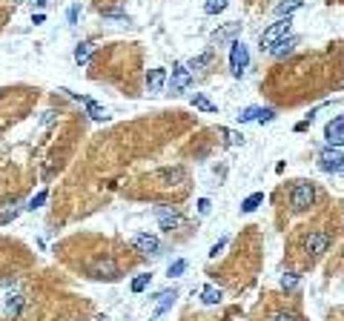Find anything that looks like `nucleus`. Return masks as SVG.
Returning a JSON list of instances; mask_svg holds the SVG:
<instances>
[{"label":"nucleus","instance_id":"obj_1","mask_svg":"<svg viewBox=\"0 0 344 321\" xmlns=\"http://www.w3.org/2000/svg\"><path fill=\"white\" fill-rule=\"evenodd\" d=\"M290 26H293V17H279L276 23H270V26L261 32V37H258L261 52H270L279 40H284V37L290 35Z\"/></svg>","mask_w":344,"mask_h":321},{"label":"nucleus","instance_id":"obj_2","mask_svg":"<svg viewBox=\"0 0 344 321\" xmlns=\"http://www.w3.org/2000/svg\"><path fill=\"white\" fill-rule=\"evenodd\" d=\"M313 204H315L313 181H299L293 190H290V207H293V212H304V210H310Z\"/></svg>","mask_w":344,"mask_h":321},{"label":"nucleus","instance_id":"obj_3","mask_svg":"<svg viewBox=\"0 0 344 321\" xmlns=\"http://www.w3.org/2000/svg\"><path fill=\"white\" fill-rule=\"evenodd\" d=\"M318 169L322 172H341L344 169V149L341 146H324L318 152Z\"/></svg>","mask_w":344,"mask_h":321},{"label":"nucleus","instance_id":"obj_4","mask_svg":"<svg viewBox=\"0 0 344 321\" xmlns=\"http://www.w3.org/2000/svg\"><path fill=\"white\" fill-rule=\"evenodd\" d=\"M247 66H249L247 46H244L241 40H233V43H230V75H233V78H241Z\"/></svg>","mask_w":344,"mask_h":321},{"label":"nucleus","instance_id":"obj_5","mask_svg":"<svg viewBox=\"0 0 344 321\" xmlns=\"http://www.w3.org/2000/svg\"><path fill=\"white\" fill-rule=\"evenodd\" d=\"M330 233H324V230H313V233L304 238V253L307 256H313V258H318V256H324L327 253V247H330Z\"/></svg>","mask_w":344,"mask_h":321},{"label":"nucleus","instance_id":"obj_6","mask_svg":"<svg viewBox=\"0 0 344 321\" xmlns=\"http://www.w3.org/2000/svg\"><path fill=\"white\" fill-rule=\"evenodd\" d=\"M190 83H192L190 66H184V63L172 66V75H169V89H172V92H184V89H190Z\"/></svg>","mask_w":344,"mask_h":321},{"label":"nucleus","instance_id":"obj_7","mask_svg":"<svg viewBox=\"0 0 344 321\" xmlns=\"http://www.w3.org/2000/svg\"><path fill=\"white\" fill-rule=\"evenodd\" d=\"M132 247L138 249V253H144V256H158V249H161V241H158V235H149V233H141L132 238Z\"/></svg>","mask_w":344,"mask_h":321},{"label":"nucleus","instance_id":"obj_8","mask_svg":"<svg viewBox=\"0 0 344 321\" xmlns=\"http://www.w3.org/2000/svg\"><path fill=\"white\" fill-rule=\"evenodd\" d=\"M324 138H327V146H341L344 144V115H338L336 121H330L324 126Z\"/></svg>","mask_w":344,"mask_h":321},{"label":"nucleus","instance_id":"obj_9","mask_svg":"<svg viewBox=\"0 0 344 321\" xmlns=\"http://www.w3.org/2000/svg\"><path fill=\"white\" fill-rule=\"evenodd\" d=\"M155 218H158V224H161V230H175V226H181V212H175L172 207H158L155 210Z\"/></svg>","mask_w":344,"mask_h":321},{"label":"nucleus","instance_id":"obj_10","mask_svg":"<svg viewBox=\"0 0 344 321\" xmlns=\"http://www.w3.org/2000/svg\"><path fill=\"white\" fill-rule=\"evenodd\" d=\"M238 35H241V23H227L224 29L213 32V37H210V40H213L215 46H224V43H233Z\"/></svg>","mask_w":344,"mask_h":321},{"label":"nucleus","instance_id":"obj_11","mask_svg":"<svg viewBox=\"0 0 344 321\" xmlns=\"http://www.w3.org/2000/svg\"><path fill=\"white\" fill-rule=\"evenodd\" d=\"M167 83H169L167 69H149V72H147V89H149V95H158Z\"/></svg>","mask_w":344,"mask_h":321},{"label":"nucleus","instance_id":"obj_12","mask_svg":"<svg viewBox=\"0 0 344 321\" xmlns=\"http://www.w3.org/2000/svg\"><path fill=\"white\" fill-rule=\"evenodd\" d=\"M155 299H158V307H155V313H152V321H158V318H161V315L169 310V307L175 304L178 292H175V290H164V292H158Z\"/></svg>","mask_w":344,"mask_h":321},{"label":"nucleus","instance_id":"obj_13","mask_svg":"<svg viewBox=\"0 0 344 321\" xmlns=\"http://www.w3.org/2000/svg\"><path fill=\"white\" fill-rule=\"evenodd\" d=\"M63 92H69V89H63ZM69 95L75 98V101H81L83 106H86V112H89V118H92V121H106V109H103L101 103H95V101H89V98H81V95H75V92H69Z\"/></svg>","mask_w":344,"mask_h":321},{"label":"nucleus","instance_id":"obj_14","mask_svg":"<svg viewBox=\"0 0 344 321\" xmlns=\"http://www.w3.org/2000/svg\"><path fill=\"white\" fill-rule=\"evenodd\" d=\"M295 46H299V37H284V40H279V43L270 49L272 58H287V55H293Z\"/></svg>","mask_w":344,"mask_h":321},{"label":"nucleus","instance_id":"obj_15","mask_svg":"<svg viewBox=\"0 0 344 321\" xmlns=\"http://www.w3.org/2000/svg\"><path fill=\"white\" fill-rule=\"evenodd\" d=\"M92 52H95V43H92V40H81V43L75 46V63L83 66L89 58H92Z\"/></svg>","mask_w":344,"mask_h":321},{"label":"nucleus","instance_id":"obj_16","mask_svg":"<svg viewBox=\"0 0 344 321\" xmlns=\"http://www.w3.org/2000/svg\"><path fill=\"white\" fill-rule=\"evenodd\" d=\"M221 299H224V292H221L218 287H213V284L201 287V301H204V304H218Z\"/></svg>","mask_w":344,"mask_h":321},{"label":"nucleus","instance_id":"obj_17","mask_svg":"<svg viewBox=\"0 0 344 321\" xmlns=\"http://www.w3.org/2000/svg\"><path fill=\"white\" fill-rule=\"evenodd\" d=\"M95 272H98V278H115L118 267H115V261H112V258H103V261H98Z\"/></svg>","mask_w":344,"mask_h":321},{"label":"nucleus","instance_id":"obj_18","mask_svg":"<svg viewBox=\"0 0 344 321\" xmlns=\"http://www.w3.org/2000/svg\"><path fill=\"white\" fill-rule=\"evenodd\" d=\"M261 204H264V192H253L249 198L241 201V212H256Z\"/></svg>","mask_w":344,"mask_h":321},{"label":"nucleus","instance_id":"obj_19","mask_svg":"<svg viewBox=\"0 0 344 321\" xmlns=\"http://www.w3.org/2000/svg\"><path fill=\"white\" fill-rule=\"evenodd\" d=\"M301 6V0H281L279 6H276V15L279 17H293V12Z\"/></svg>","mask_w":344,"mask_h":321},{"label":"nucleus","instance_id":"obj_20","mask_svg":"<svg viewBox=\"0 0 344 321\" xmlns=\"http://www.w3.org/2000/svg\"><path fill=\"white\" fill-rule=\"evenodd\" d=\"M192 106H195V109H201V112H218V106H215L213 101H210V98L207 95H192Z\"/></svg>","mask_w":344,"mask_h":321},{"label":"nucleus","instance_id":"obj_21","mask_svg":"<svg viewBox=\"0 0 344 321\" xmlns=\"http://www.w3.org/2000/svg\"><path fill=\"white\" fill-rule=\"evenodd\" d=\"M161 178L167 181L164 187H175V181H184V169H181V167H175V169H164Z\"/></svg>","mask_w":344,"mask_h":321},{"label":"nucleus","instance_id":"obj_22","mask_svg":"<svg viewBox=\"0 0 344 321\" xmlns=\"http://www.w3.org/2000/svg\"><path fill=\"white\" fill-rule=\"evenodd\" d=\"M23 310V295H12V299H6V313L12 315V318H17Z\"/></svg>","mask_w":344,"mask_h":321},{"label":"nucleus","instance_id":"obj_23","mask_svg":"<svg viewBox=\"0 0 344 321\" xmlns=\"http://www.w3.org/2000/svg\"><path fill=\"white\" fill-rule=\"evenodd\" d=\"M17 212H20V207L17 204H6L3 210H0V224H9V221L17 218Z\"/></svg>","mask_w":344,"mask_h":321},{"label":"nucleus","instance_id":"obj_24","mask_svg":"<svg viewBox=\"0 0 344 321\" xmlns=\"http://www.w3.org/2000/svg\"><path fill=\"white\" fill-rule=\"evenodd\" d=\"M258 115H261V109H258V106H247V109L238 112V124H249V121H258Z\"/></svg>","mask_w":344,"mask_h":321},{"label":"nucleus","instance_id":"obj_25","mask_svg":"<svg viewBox=\"0 0 344 321\" xmlns=\"http://www.w3.org/2000/svg\"><path fill=\"white\" fill-rule=\"evenodd\" d=\"M149 281H152V276L149 272H141L138 278H132V292H144L149 287Z\"/></svg>","mask_w":344,"mask_h":321},{"label":"nucleus","instance_id":"obj_26","mask_svg":"<svg viewBox=\"0 0 344 321\" xmlns=\"http://www.w3.org/2000/svg\"><path fill=\"white\" fill-rule=\"evenodd\" d=\"M227 3H230V0H207L204 12H207V15H218V12H224V9H227Z\"/></svg>","mask_w":344,"mask_h":321},{"label":"nucleus","instance_id":"obj_27","mask_svg":"<svg viewBox=\"0 0 344 321\" xmlns=\"http://www.w3.org/2000/svg\"><path fill=\"white\" fill-rule=\"evenodd\" d=\"M207 63H210V52H204V55H198V58H192L187 66H190V72H198V69H204Z\"/></svg>","mask_w":344,"mask_h":321},{"label":"nucleus","instance_id":"obj_28","mask_svg":"<svg viewBox=\"0 0 344 321\" xmlns=\"http://www.w3.org/2000/svg\"><path fill=\"white\" fill-rule=\"evenodd\" d=\"M184 270H187V261H184V258H178V261H172V264H169L167 276H169V278H178Z\"/></svg>","mask_w":344,"mask_h":321},{"label":"nucleus","instance_id":"obj_29","mask_svg":"<svg viewBox=\"0 0 344 321\" xmlns=\"http://www.w3.org/2000/svg\"><path fill=\"white\" fill-rule=\"evenodd\" d=\"M46 195H49V192H46V190H40V192H37V195L29 201V207H26V210H32V212H35V210H40V207L46 204Z\"/></svg>","mask_w":344,"mask_h":321},{"label":"nucleus","instance_id":"obj_30","mask_svg":"<svg viewBox=\"0 0 344 321\" xmlns=\"http://www.w3.org/2000/svg\"><path fill=\"white\" fill-rule=\"evenodd\" d=\"M295 284H299V276H295V272H284V276H281V287H284V290H293Z\"/></svg>","mask_w":344,"mask_h":321},{"label":"nucleus","instance_id":"obj_31","mask_svg":"<svg viewBox=\"0 0 344 321\" xmlns=\"http://www.w3.org/2000/svg\"><path fill=\"white\" fill-rule=\"evenodd\" d=\"M210 210H213L210 198H201V201H198V212H201V215H210Z\"/></svg>","mask_w":344,"mask_h":321},{"label":"nucleus","instance_id":"obj_32","mask_svg":"<svg viewBox=\"0 0 344 321\" xmlns=\"http://www.w3.org/2000/svg\"><path fill=\"white\" fill-rule=\"evenodd\" d=\"M272 118H276V112H272V109H261V115H258V124H270Z\"/></svg>","mask_w":344,"mask_h":321},{"label":"nucleus","instance_id":"obj_33","mask_svg":"<svg viewBox=\"0 0 344 321\" xmlns=\"http://www.w3.org/2000/svg\"><path fill=\"white\" fill-rule=\"evenodd\" d=\"M270 321H299V318H295L293 313H276V315H272Z\"/></svg>","mask_w":344,"mask_h":321},{"label":"nucleus","instance_id":"obj_34","mask_svg":"<svg viewBox=\"0 0 344 321\" xmlns=\"http://www.w3.org/2000/svg\"><path fill=\"white\" fill-rule=\"evenodd\" d=\"M227 247V241H218V244H213V249H210V258H218V253Z\"/></svg>","mask_w":344,"mask_h":321},{"label":"nucleus","instance_id":"obj_35","mask_svg":"<svg viewBox=\"0 0 344 321\" xmlns=\"http://www.w3.org/2000/svg\"><path fill=\"white\" fill-rule=\"evenodd\" d=\"M52 121H55V112H43V118H40V124H43V126H49Z\"/></svg>","mask_w":344,"mask_h":321},{"label":"nucleus","instance_id":"obj_36","mask_svg":"<svg viewBox=\"0 0 344 321\" xmlns=\"http://www.w3.org/2000/svg\"><path fill=\"white\" fill-rule=\"evenodd\" d=\"M224 135H227V138L233 141V144H241V141H244L241 135H235V132H227V129H224Z\"/></svg>","mask_w":344,"mask_h":321},{"label":"nucleus","instance_id":"obj_37","mask_svg":"<svg viewBox=\"0 0 344 321\" xmlns=\"http://www.w3.org/2000/svg\"><path fill=\"white\" fill-rule=\"evenodd\" d=\"M75 20H78V6L69 9V23H72V26H75Z\"/></svg>","mask_w":344,"mask_h":321},{"label":"nucleus","instance_id":"obj_38","mask_svg":"<svg viewBox=\"0 0 344 321\" xmlns=\"http://www.w3.org/2000/svg\"><path fill=\"white\" fill-rule=\"evenodd\" d=\"M35 3H37V6H46V3H49V0H35Z\"/></svg>","mask_w":344,"mask_h":321}]
</instances>
